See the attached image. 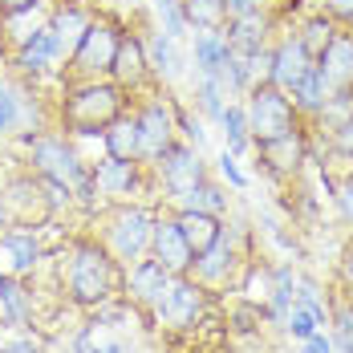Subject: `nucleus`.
Masks as SVG:
<instances>
[{
    "label": "nucleus",
    "mask_w": 353,
    "mask_h": 353,
    "mask_svg": "<svg viewBox=\"0 0 353 353\" xmlns=\"http://www.w3.org/2000/svg\"><path fill=\"white\" fill-rule=\"evenodd\" d=\"M98 325V321H94ZM94 353H126V345L118 337H106V325H98V341H94Z\"/></svg>",
    "instance_id": "46"
},
{
    "label": "nucleus",
    "mask_w": 353,
    "mask_h": 353,
    "mask_svg": "<svg viewBox=\"0 0 353 353\" xmlns=\"http://www.w3.org/2000/svg\"><path fill=\"white\" fill-rule=\"evenodd\" d=\"M244 114H248V134L252 146H264V142H276L284 134H292L296 126H305V118L296 114L292 98L284 94L281 85L272 81H256L244 94Z\"/></svg>",
    "instance_id": "4"
},
{
    "label": "nucleus",
    "mask_w": 353,
    "mask_h": 353,
    "mask_svg": "<svg viewBox=\"0 0 353 353\" xmlns=\"http://www.w3.org/2000/svg\"><path fill=\"white\" fill-rule=\"evenodd\" d=\"M296 353H333V337H329L325 329H317L313 337H305V341H301V350H296Z\"/></svg>",
    "instance_id": "45"
},
{
    "label": "nucleus",
    "mask_w": 353,
    "mask_h": 353,
    "mask_svg": "<svg viewBox=\"0 0 353 353\" xmlns=\"http://www.w3.org/2000/svg\"><path fill=\"white\" fill-rule=\"evenodd\" d=\"M219 130H223V150L240 159V154H244L248 146H252L244 102H228V106H223V114H219Z\"/></svg>",
    "instance_id": "32"
},
{
    "label": "nucleus",
    "mask_w": 353,
    "mask_h": 353,
    "mask_svg": "<svg viewBox=\"0 0 353 353\" xmlns=\"http://www.w3.org/2000/svg\"><path fill=\"white\" fill-rule=\"evenodd\" d=\"M4 276H8V272H4V268H0V281H4Z\"/></svg>",
    "instance_id": "50"
},
{
    "label": "nucleus",
    "mask_w": 353,
    "mask_h": 353,
    "mask_svg": "<svg viewBox=\"0 0 353 353\" xmlns=\"http://www.w3.org/2000/svg\"><path fill=\"white\" fill-rule=\"evenodd\" d=\"M0 353H41V345H37L29 333H21V337H12V341H4L0 345Z\"/></svg>",
    "instance_id": "47"
},
{
    "label": "nucleus",
    "mask_w": 353,
    "mask_h": 353,
    "mask_svg": "<svg viewBox=\"0 0 353 353\" xmlns=\"http://www.w3.org/2000/svg\"><path fill=\"white\" fill-rule=\"evenodd\" d=\"M150 228H154V208H146V203H110V208H102L98 240L126 268V264H134L150 252Z\"/></svg>",
    "instance_id": "3"
},
{
    "label": "nucleus",
    "mask_w": 353,
    "mask_h": 353,
    "mask_svg": "<svg viewBox=\"0 0 353 353\" xmlns=\"http://www.w3.org/2000/svg\"><path fill=\"white\" fill-rule=\"evenodd\" d=\"M208 305H212V288H203L187 272V276H171L167 292L154 301L150 317L159 325H167V329H195L208 313Z\"/></svg>",
    "instance_id": "11"
},
{
    "label": "nucleus",
    "mask_w": 353,
    "mask_h": 353,
    "mask_svg": "<svg viewBox=\"0 0 353 353\" xmlns=\"http://www.w3.org/2000/svg\"><path fill=\"white\" fill-rule=\"evenodd\" d=\"M90 179L98 187V199L102 208L110 203H139V195H146L150 187L159 191L154 183V171L146 163H118V159H102L90 167Z\"/></svg>",
    "instance_id": "12"
},
{
    "label": "nucleus",
    "mask_w": 353,
    "mask_h": 353,
    "mask_svg": "<svg viewBox=\"0 0 353 353\" xmlns=\"http://www.w3.org/2000/svg\"><path fill=\"white\" fill-rule=\"evenodd\" d=\"M317 12H325L337 25H353V0H317Z\"/></svg>",
    "instance_id": "42"
},
{
    "label": "nucleus",
    "mask_w": 353,
    "mask_h": 353,
    "mask_svg": "<svg viewBox=\"0 0 353 353\" xmlns=\"http://www.w3.org/2000/svg\"><path fill=\"white\" fill-rule=\"evenodd\" d=\"M90 25V12L77 4V0H61L53 12H49V33L61 41V49H65V57H70V49L77 45V37H81V29Z\"/></svg>",
    "instance_id": "29"
},
{
    "label": "nucleus",
    "mask_w": 353,
    "mask_h": 353,
    "mask_svg": "<svg viewBox=\"0 0 353 353\" xmlns=\"http://www.w3.org/2000/svg\"><path fill=\"white\" fill-rule=\"evenodd\" d=\"M333 203H337V215H341V223L353 228V171L341 183H337V195H333Z\"/></svg>",
    "instance_id": "41"
},
{
    "label": "nucleus",
    "mask_w": 353,
    "mask_h": 353,
    "mask_svg": "<svg viewBox=\"0 0 353 353\" xmlns=\"http://www.w3.org/2000/svg\"><path fill=\"white\" fill-rule=\"evenodd\" d=\"M61 61H65V49H61L57 37L49 33V25L25 33L17 45H12V57H8V65L21 73V81H29V85H37V81L49 77V73H57Z\"/></svg>",
    "instance_id": "13"
},
{
    "label": "nucleus",
    "mask_w": 353,
    "mask_h": 353,
    "mask_svg": "<svg viewBox=\"0 0 353 353\" xmlns=\"http://www.w3.org/2000/svg\"><path fill=\"white\" fill-rule=\"evenodd\" d=\"M179 45L183 41H171L163 29H150V37H146V61H150L154 85H171V81H179L187 73V57H183Z\"/></svg>",
    "instance_id": "23"
},
{
    "label": "nucleus",
    "mask_w": 353,
    "mask_h": 353,
    "mask_svg": "<svg viewBox=\"0 0 353 353\" xmlns=\"http://www.w3.org/2000/svg\"><path fill=\"white\" fill-rule=\"evenodd\" d=\"M0 321L12 329H29L37 321V305L25 276H4L0 281Z\"/></svg>",
    "instance_id": "25"
},
{
    "label": "nucleus",
    "mask_w": 353,
    "mask_h": 353,
    "mask_svg": "<svg viewBox=\"0 0 353 353\" xmlns=\"http://www.w3.org/2000/svg\"><path fill=\"white\" fill-rule=\"evenodd\" d=\"M0 219L8 228H29V232H41V228H49L57 219L41 175L21 171V175L4 179V187H0Z\"/></svg>",
    "instance_id": "7"
},
{
    "label": "nucleus",
    "mask_w": 353,
    "mask_h": 353,
    "mask_svg": "<svg viewBox=\"0 0 353 353\" xmlns=\"http://www.w3.org/2000/svg\"><path fill=\"white\" fill-rule=\"evenodd\" d=\"M45 0H0V21H17V17H29L37 12Z\"/></svg>",
    "instance_id": "43"
},
{
    "label": "nucleus",
    "mask_w": 353,
    "mask_h": 353,
    "mask_svg": "<svg viewBox=\"0 0 353 353\" xmlns=\"http://www.w3.org/2000/svg\"><path fill=\"white\" fill-rule=\"evenodd\" d=\"M228 53H232V45L223 33H195V41H191V61H195L199 77H219Z\"/></svg>",
    "instance_id": "28"
},
{
    "label": "nucleus",
    "mask_w": 353,
    "mask_h": 353,
    "mask_svg": "<svg viewBox=\"0 0 353 353\" xmlns=\"http://www.w3.org/2000/svg\"><path fill=\"white\" fill-rule=\"evenodd\" d=\"M240 272V248H236V232L228 228L223 232V240L212 244L208 252H199L195 256V264H191V276L203 284V288H228V281Z\"/></svg>",
    "instance_id": "18"
},
{
    "label": "nucleus",
    "mask_w": 353,
    "mask_h": 353,
    "mask_svg": "<svg viewBox=\"0 0 353 353\" xmlns=\"http://www.w3.org/2000/svg\"><path fill=\"white\" fill-rule=\"evenodd\" d=\"M337 29H341V25H337V21H329L325 12H309V17H305L292 33H296V41L305 45V53L317 61V53L329 45V41H333V37H337Z\"/></svg>",
    "instance_id": "33"
},
{
    "label": "nucleus",
    "mask_w": 353,
    "mask_h": 353,
    "mask_svg": "<svg viewBox=\"0 0 353 353\" xmlns=\"http://www.w3.org/2000/svg\"><path fill=\"white\" fill-rule=\"evenodd\" d=\"M25 163H29L33 175L53 179V183H65V187H77L81 179L90 175V163L77 154L73 139L61 134V130H53V126L25 142Z\"/></svg>",
    "instance_id": "6"
},
{
    "label": "nucleus",
    "mask_w": 353,
    "mask_h": 353,
    "mask_svg": "<svg viewBox=\"0 0 353 353\" xmlns=\"http://www.w3.org/2000/svg\"><path fill=\"white\" fill-rule=\"evenodd\" d=\"M337 284H341V288L353 284V240L341 248V256H337Z\"/></svg>",
    "instance_id": "44"
},
{
    "label": "nucleus",
    "mask_w": 353,
    "mask_h": 353,
    "mask_svg": "<svg viewBox=\"0 0 353 353\" xmlns=\"http://www.w3.org/2000/svg\"><path fill=\"white\" fill-rule=\"evenodd\" d=\"M288 98H292V106H296V114H301V118H309V122L317 118L321 106H325V98H329V85H325V77L317 73V65L305 73L292 90H288Z\"/></svg>",
    "instance_id": "30"
},
{
    "label": "nucleus",
    "mask_w": 353,
    "mask_h": 353,
    "mask_svg": "<svg viewBox=\"0 0 353 353\" xmlns=\"http://www.w3.org/2000/svg\"><path fill=\"white\" fill-rule=\"evenodd\" d=\"M313 65H317V73L325 77L329 90H345V85H353V25L337 29V37L321 49Z\"/></svg>",
    "instance_id": "22"
},
{
    "label": "nucleus",
    "mask_w": 353,
    "mask_h": 353,
    "mask_svg": "<svg viewBox=\"0 0 353 353\" xmlns=\"http://www.w3.org/2000/svg\"><path fill=\"white\" fill-rule=\"evenodd\" d=\"M0 256L8 260V276H29L41 268L45 260V244H41V232H29V228H4L0 232Z\"/></svg>",
    "instance_id": "21"
},
{
    "label": "nucleus",
    "mask_w": 353,
    "mask_h": 353,
    "mask_svg": "<svg viewBox=\"0 0 353 353\" xmlns=\"http://www.w3.org/2000/svg\"><path fill=\"white\" fill-rule=\"evenodd\" d=\"M215 171H219V179H223V183H228L232 191H248V183H252V179H248V171L240 167V159H236V154H228V150L219 154Z\"/></svg>",
    "instance_id": "40"
},
{
    "label": "nucleus",
    "mask_w": 353,
    "mask_h": 353,
    "mask_svg": "<svg viewBox=\"0 0 353 353\" xmlns=\"http://www.w3.org/2000/svg\"><path fill=\"white\" fill-rule=\"evenodd\" d=\"M228 8H232V17H236V12H252V8H260V0H228Z\"/></svg>",
    "instance_id": "48"
},
{
    "label": "nucleus",
    "mask_w": 353,
    "mask_h": 353,
    "mask_svg": "<svg viewBox=\"0 0 353 353\" xmlns=\"http://www.w3.org/2000/svg\"><path fill=\"white\" fill-rule=\"evenodd\" d=\"M341 296H345V301L353 305V284H350V288H341Z\"/></svg>",
    "instance_id": "49"
},
{
    "label": "nucleus",
    "mask_w": 353,
    "mask_h": 353,
    "mask_svg": "<svg viewBox=\"0 0 353 353\" xmlns=\"http://www.w3.org/2000/svg\"><path fill=\"white\" fill-rule=\"evenodd\" d=\"M284 329H288V333H292L296 341H305V337H313V333L321 329V321L313 317V313H309V309H305L301 301H292V309L284 313Z\"/></svg>",
    "instance_id": "39"
},
{
    "label": "nucleus",
    "mask_w": 353,
    "mask_h": 353,
    "mask_svg": "<svg viewBox=\"0 0 353 353\" xmlns=\"http://www.w3.org/2000/svg\"><path fill=\"white\" fill-rule=\"evenodd\" d=\"M102 150H106V159H118V163H142L134 114H122L118 122H110L102 130Z\"/></svg>",
    "instance_id": "26"
},
{
    "label": "nucleus",
    "mask_w": 353,
    "mask_h": 353,
    "mask_svg": "<svg viewBox=\"0 0 353 353\" xmlns=\"http://www.w3.org/2000/svg\"><path fill=\"white\" fill-rule=\"evenodd\" d=\"M179 4H183V17H187L191 33H223L228 21H232L228 0H179Z\"/></svg>",
    "instance_id": "27"
},
{
    "label": "nucleus",
    "mask_w": 353,
    "mask_h": 353,
    "mask_svg": "<svg viewBox=\"0 0 353 353\" xmlns=\"http://www.w3.org/2000/svg\"><path fill=\"white\" fill-rule=\"evenodd\" d=\"M53 126V110L33 94L29 81H0V139H21V146Z\"/></svg>",
    "instance_id": "8"
},
{
    "label": "nucleus",
    "mask_w": 353,
    "mask_h": 353,
    "mask_svg": "<svg viewBox=\"0 0 353 353\" xmlns=\"http://www.w3.org/2000/svg\"><path fill=\"white\" fill-rule=\"evenodd\" d=\"M130 94L110 81V77H85V81H65L61 102L53 106V130L70 139H102L110 122L130 114Z\"/></svg>",
    "instance_id": "2"
},
{
    "label": "nucleus",
    "mask_w": 353,
    "mask_h": 353,
    "mask_svg": "<svg viewBox=\"0 0 353 353\" xmlns=\"http://www.w3.org/2000/svg\"><path fill=\"white\" fill-rule=\"evenodd\" d=\"M154 171V183H159V195L167 199V203H179L183 195H191L203 179L212 175L208 171V163H203V154L191 146V142H171V150L150 167Z\"/></svg>",
    "instance_id": "10"
},
{
    "label": "nucleus",
    "mask_w": 353,
    "mask_h": 353,
    "mask_svg": "<svg viewBox=\"0 0 353 353\" xmlns=\"http://www.w3.org/2000/svg\"><path fill=\"white\" fill-rule=\"evenodd\" d=\"M268 29H272V21L264 17V8H252V12H236L232 21H228V45H232V53H240L248 61H260L264 53H268Z\"/></svg>",
    "instance_id": "20"
},
{
    "label": "nucleus",
    "mask_w": 353,
    "mask_h": 353,
    "mask_svg": "<svg viewBox=\"0 0 353 353\" xmlns=\"http://www.w3.org/2000/svg\"><path fill=\"white\" fill-rule=\"evenodd\" d=\"M146 256H154L171 276H187V272H191L195 252H191V244H187V236H183V228H179L175 212H154L150 252H146Z\"/></svg>",
    "instance_id": "15"
},
{
    "label": "nucleus",
    "mask_w": 353,
    "mask_h": 353,
    "mask_svg": "<svg viewBox=\"0 0 353 353\" xmlns=\"http://www.w3.org/2000/svg\"><path fill=\"white\" fill-rule=\"evenodd\" d=\"M329 325H333V353H353V305L337 292L329 301Z\"/></svg>",
    "instance_id": "35"
},
{
    "label": "nucleus",
    "mask_w": 353,
    "mask_h": 353,
    "mask_svg": "<svg viewBox=\"0 0 353 353\" xmlns=\"http://www.w3.org/2000/svg\"><path fill=\"white\" fill-rule=\"evenodd\" d=\"M167 284H171V272H167L154 256H142V260H134V264L122 268V301L134 305V309H142V313H150L154 301L167 292Z\"/></svg>",
    "instance_id": "16"
},
{
    "label": "nucleus",
    "mask_w": 353,
    "mask_h": 353,
    "mask_svg": "<svg viewBox=\"0 0 353 353\" xmlns=\"http://www.w3.org/2000/svg\"><path fill=\"white\" fill-rule=\"evenodd\" d=\"M175 208H195V212H212V215H228V208H232V195H228V187H219L212 175L203 179L191 195H183Z\"/></svg>",
    "instance_id": "34"
},
{
    "label": "nucleus",
    "mask_w": 353,
    "mask_h": 353,
    "mask_svg": "<svg viewBox=\"0 0 353 353\" xmlns=\"http://www.w3.org/2000/svg\"><path fill=\"white\" fill-rule=\"evenodd\" d=\"M110 81H118L126 94H146L154 85L150 77V61H146V37L142 33H122L118 41V57H114V70H110Z\"/></svg>",
    "instance_id": "17"
},
{
    "label": "nucleus",
    "mask_w": 353,
    "mask_h": 353,
    "mask_svg": "<svg viewBox=\"0 0 353 353\" xmlns=\"http://www.w3.org/2000/svg\"><path fill=\"white\" fill-rule=\"evenodd\" d=\"M61 292L73 309L94 313L122 296V264L98 236H73L61 260Z\"/></svg>",
    "instance_id": "1"
},
{
    "label": "nucleus",
    "mask_w": 353,
    "mask_h": 353,
    "mask_svg": "<svg viewBox=\"0 0 353 353\" xmlns=\"http://www.w3.org/2000/svg\"><path fill=\"white\" fill-rule=\"evenodd\" d=\"M317 139H325V150H329L333 159H341V163H353V114H350V118H341L333 130L317 134Z\"/></svg>",
    "instance_id": "38"
},
{
    "label": "nucleus",
    "mask_w": 353,
    "mask_h": 353,
    "mask_svg": "<svg viewBox=\"0 0 353 353\" xmlns=\"http://www.w3.org/2000/svg\"><path fill=\"white\" fill-rule=\"evenodd\" d=\"M122 25L110 21V17H90V25L81 29L77 45L70 49L65 65L70 81H85V77H110L114 70V57H118V41H122Z\"/></svg>",
    "instance_id": "5"
},
{
    "label": "nucleus",
    "mask_w": 353,
    "mask_h": 353,
    "mask_svg": "<svg viewBox=\"0 0 353 353\" xmlns=\"http://www.w3.org/2000/svg\"><path fill=\"white\" fill-rule=\"evenodd\" d=\"M305 163H313V139H309L305 126H296L292 134H284V139H276V142L256 146V171H264V175L276 179V183L296 179V171H301Z\"/></svg>",
    "instance_id": "14"
},
{
    "label": "nucleus",
    "mask_w": 353,
    "mask_h": 353,
    "mask_svg": "<svg viewBox=\"0 0 353 353\" xmlns=\"http://www.w3.org/2000/svg\"><path fill=\"white\" fill-rule=\"evenodd\" d=\"M150 4H154V17H159V25H154V29H163L171 41H183V37L191 33V29H187V17H183V4H179V0H150Z\"/></svg>",
    "instance_id": "37"
},
{
    "label": "nucleus",
    "mask_w": 353,
    "mask_h": 353,
    "mask_svg": "<svg viewBox=\"0 0 353 353\" xmlns=\"http://www.w3.org/2000/svg\"><path fill=\"white\" fill-rule=\"evenodd\" d=\"M272 288H276V268H272V264H260V260L244 264L240 292H244L248 305H256V309H264V313H268V296H272Z\"/></svg>",
    "instance_id": "31"
},
{
    "label": "nucleus",
    "mask_w": 353,
    "mask_h": 353,
    "mask_svg": "<svg viewBox=\"0 0 353 353\" xmlns=\"http://www.w3.org/2000/svg\"><path fill=\"white\" fill-rule=\"evenodd\" d=\"M134 126H139V154L146 167H154L171 142H179V126H175V102L163 94H142V102H134Z\"/></svg>",
    "instance_id": "9"
},
{
    "label": "nucleus",
    "mask_w": 353,
    "mask_h": 353,
    "mask_svg": "<svg viewBox=\"0 0 353 353\" xmlns=\"http://www.w3.org/2000/svg\"><path fill=\"white\" fill-rule=\"evenodd\" d=\"M191 98H195V106H199V118H212V122H219V114H223V106H228V102H223L228 90H223L219 77H199V73H195Z\"/></svg>",
    "instance_id": "36"
},
{
    "label": "nucleus",
    "mask_w": 353,
    "mask_h": 353,
    "mask_svg": "<svg viewBox=\"0 0 353 353\" xmlns=\"http://www.w3.org/2000/svg\"><path fill=\"white\" fill-rule=\"evenodd\" d=\"M179 219V228H183V236H187V244L191 252L199 256V252H208L212 244L223 240V232H228V219L223 215H212V212H195V208H171Z\"/></svg>",
    "instance_id": "24"
},
{
    "label": "nucleus",
    "mask_w": 353,
    "mask_h": 353,
    "mask_svg": "<svg viewBox=\"0 0 353 353\" xmlns=\"http://www.w3.org/2000/svg\"><path fill=\"white\" fill-rule=\"evenodd\" d=\"M309 70H313V57L305 53V45L296 41V33H284L268 45V73H264V81L281 85L284 94H288Z\"/></svg>",
    "instance_id": "19"
}]
</instances>
